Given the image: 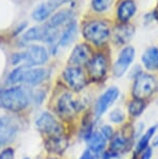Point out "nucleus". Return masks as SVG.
I'll list each match as a JSON object with an SVG mask.
<instances>
[{"label":"nucleus","mask_w":158,"mask_h":159,"mask_svg":"<svg viewBox=\"0 0 158 159\" xmlns=\"http://www.w3.org/2000/svg\"><path fill=\"white\" fill-rule=\"evenodd\" d=\"M30 94L23 88H11L0 93V108L20 111L27 107Z\"/></svg>","instance_id":"nucleus-1"},{"label":"nucleus","mask_w":158,"mask_h":159,"mask_svg":"<svg viewBox=\"0 0 158 159\" xmlns=\"http://www.w3.org/2000/svg\"><path fill=\"white\" fill-rule=\"evenodd\" d=\"M49 72L45 69H34L28 67L17 68L8 75L7 81L10 83H26V84H38L48 78Z\"/></svg>","instance_id":"nucleus-2"},{"label":"nucleus","mask_w":158,"mask_h":159,"mask_svg":"<svg viewBox=\"0 0 158 159\" xmlns=\"http://www.w3.org/2000/svg\"><path fill=\"white\" fill-rule=\"evenodd\" d=\"M48 51L42 46H30L28 49H26L24 52H21L19 54H15L11 59V62L14 65H17L19 62L24 64V67H34V66L44 65L48 61Z\"/></svg>","instance_id":"nucleus-3"},{"label":"nucleus","mask_w":158,"mask_h":159,"mask_svg":"<svg viewBox=\"0 0 158 159\" xmlns=\"http://www.w3.org/2000/svg\"><path fill=\"white\" fill-rule=\"evenodd\" d=\"M157 89V80L154 76L147 73H141L136 76L132 88L133 99L145 100L154 94Z\"/></svg>","instance_id":"nucleus-4"},{"label":"nucleus","mask_w":158,"mask_h":159,"mask_svg":"<svg viewBox=\"0 0 158 159\" xmlns=\"http://www.w3.org/2000/svg\"><path fill=\"white\" fill-rule=\"evenodd\" d=\"M82 34L88 41L95 45H101L109 38L110 29L108 24L104 21H93L84 26Z\"/></svg>","instance_id":"nucleus-5"},{"label":"nucleus","mask_w":158,"mask_h":159,"mask_svg":"<svg viewBox=\"0 0 158 159\" xmlns=\"http://www.w3.org/2000/svg\"><path fill=\"white\" fill-rule=\"evenodd\" d=\"M82 108V105L79 100H77L72 95L67 93L64 94L59 98V100L56 105V110L62 118L70 119L80 111Z\"/></svg>","instance_id":"nucleus-6"},{"label":"nucleus","mask_w":158,"mask_h":159,"mask_svg":"<svg viewBox=\"0 0 158 159\" xmlns=\"http://www.w3.org/2000/svg\"><path fill=\"white\" fill-rule=\"evenodd\" d=\"M64 79L73 91L79 92L86 85V78L84 73L79 67L71 66L64 71Z\"/></svg>","instance_id":"nucleus-7"},{"label":"nucleus","mask_w":158,"mask_h":159,"mask_svg":"<svg viewBox=\"0 0 158 159\" xmlns=\"http://www.w3.org/2000/svg\"><path fill=\"white\" fill-rule=\"evenodd\" d=\"M35 127L40 132L48 135H59L62 133L61 126L54 119V116L48 112H44L38 116L35 122Z\"/></svg>","instance_id":"nucleus-8"},{"label":"nucleus","mask_w":158,"mask_h":159,"mask_svg":"<svg viewBox=\"0 0 158 159\" xmlns=\"http://www.w3.org/2000/svg\"><path fill=\"white\" fill-rule=\"evenodd\" d=\"M134 55H135V51H134L133 47L131 46L125 47L121 50L120 54H119L117 61L114 65V69H112L115 76L122 77L126 73L130 65L132 64Z\"/></svg>","instance_id":"nucleus-9"},{"label":"nucleus","mask_w":158,"mask_h":159,"mask_svg":"<svg viewBox=\"0 0 158 159\" xmlns=\"http://www.w3.org/2000/svg\"><path fill=\"white\" fill-rule=\"evenodd\" d=\"M119 95H120L119 89L115 86H111L100 96L96 103V106H95V115L97 118H100L106 112V110L118 100Z\"/></svg>","instance_id":"nucleus-10"},{"label":"nucleus","mask_w":158,"mask_h":159,"mask_svg":"<svg viewBox=\"0 0 158 159\" xmlns=\"http://www.w3.org/2000/svg\"><path fill=\"white\" fill-rule=\"evenodd\" d=\"M88 75L95 81L101 80L107 72V61L103 54L94 55L86 65Z\"/></svg>","instance_id":"nucleus-11"},{"label":"nucleus","mask_w":158,"mask_h":159,"mask_svg":"<svg viewBox=\"0 0 158 159\" xmlns=\"http://www.w3.org/2000/svg\"><path fill=\"white\" fill-rule=\"evenodd\" d=\"M18 132V124L11 116L0 118V147L11 142Z\"/></svg>","instance_id":"nucleus-12"},{"label":"nucleus","mask_w":158,"mask_h":159,"mask_svg":"<svg viewBox=\"0 0 158 159\" xmlns=\"http://www.w3.org/2000/svg\"><path fill=\"white\" fill-rule=\"evenodd\" d=\"M91 59V50L88 46L84 44H80L74 48L71 56L69 58V62L72 66L79 67L80 65L86 64Z\"/></svg>","instance_id":"nucleus-13"},{"label":"nucleus","mask_w":158,"mask_h":159,"mask_svg":"<svg viewBox=\"0 0 158 159\" xmlns=\"http://www.w3.org/2000/svg\"><path fill=\"white\" fill-rule=\"evenodd\" d=\"M68 145H69L68 139L62 136L61 134H59V135L50 136L45 143V148L54 154H61L68 148Z\"/></svg>","instance_id":"nucleus-14"},{"label":"nucleus","mask_w":158,"mask_h":159,"mask_svg":"<svg viewBox=\"0 0 158 159\" xmlns=\"http://www.w3.org/2000/svg\"><path fill=\"white\" fill-rule=\"evenodd\" d=\"M142 61L144 67L149 71L158 70V47H149L142 53Z\"/></svg>","instance_id":"nucleus-15"},{"label":"nucleus","mask_w":158,"mask_h":159,"mask_svg":"<svg viewBox=\"0 0 158 159\" xmlns=\"http://www.w3.org/2000/svg\"><path fill=\"white\" fill-rule=\"evenodd\" d=\"M118 156L130 150V140L123 134L118 133L110 139V149Z\"/></svg>","instance_id":"nucleus-16"},{"label":"nucleus","mask_w":158,"mask_h":159,"mask_svg":"<svg viewBox=\"0 0 158 159\" xmlns=\"http://www.w3.org/2000/svg\"><path fill=\"white\" fill-rule=\"evenodd\" d=\"M136 11V5L133 0H124L118 7V18L122 22L126 23L134 16Z\"/></svg>","instance_id":"nucleus-17"},{"label":"nucleus","mask_w":158,"mask_h":159,"mask_svg":"<svg viewBox=\"0 0 158 159\" xmlns=\"http://www.w3.org/2000/svg\"><path fill=\"white\" fill-rule=\"evenodd\" d=\"M88 149L92 150L95 153H100L102 152L104 148L106 146L107 140L104 139L102 134L100 133V131H94L88 137Z\"/></svg>","instance_id":"nucleus-18"},{"label":"nucleus","mask_w":158,"mask_h":159,"mask_svg":"<svg viewBox=\"0 0 158 159\" xmlns=\"http://www.w3.org/2000/svg\"><path fill=\"white\" fill-rule=\"evenodd\" d=\"M71 18V11L68 10L61 11L58 13H56L55 15L50 18V20L46 23V26L49 28L53 29H58L59 26H61L65 22H67Z\"/></svg>","instance_id":"nucleus-19"},{"label":"nucleus","mask_w":158,"mask_h":159,"mask_svg":"<svg viewBox=\"0 0 158 159\" xmlns=\"http://www.w3.org/2000/svg\"><path fill=\"white\" fill-rule=\"evenodd\" d=\"M133 34V27L131 25H121L115 29L114 39L119 44H124L130 40Z\"/></svg>","instance_id":"nucleus-20"},{"label":"nucleus","mask_w":158,"mask_h":159,"mask_svg":"<svg viewBox=\"0 0 158 159\" xmlns=\"http://www.w3.org/2000/svg\"><path fill=\"white\" fill-rule=\"evenodd\" d=\"M77 34V23L75 21L69 23V25L67 26V28L65 29L64 32L61 34V38H59V45L62 47L67 46L70 43H72L73 40L75 39Z\"/></svg>","instance_id":"nucleus-21"},{"label":"nucleus","mask_w":158,"mask_h":159,"mask_svg":"<svg viewBox=\"0 0 158 159\" xmlns=\"http://www.w3.org/2000/svg\"><path fill=\"white\" fill-rule=\"evenodd\" d=\"M157 128H158V126L155 125V126H153V127L149 128L148 130L146 131L144 134H142V135L141 136V139H138V143H136V147H135L136 152H138V153H142L145 149L148 148V147H149V143L151 142L152 137L154 136V134H155V132H156Z\"/></svg>","instance_id":"nucleus-22"},{"label":"nucleus","mask_w":158,"mask_h":159,"mask_svg":"<svg viewBox=\"0 0 158 159\" xmlns=\"http://www.w3.org/2000/svg\"><path fill=\"white\" fill-rule=\"evenodd\" d=\"M53 11H54V8L50 5L49 2L42 3L38 5V7H35V10L34 11V13H32V17H34V19L35 21L41 22V21L46 20Z\"/></svg>","instance_id":"nucleus-23"},{"label":"nucleus","mask_w":158,"mask_h":159,"mask_svg":"<svg viewBox=\"0 0 158 159\" xmlns=\"http://www.w3.org/2000/svg\"><path fill=\"white\" fill-rule=\"evenodd\" d=\"M44 35V26H35L30 29H28L23 35V41L24 42H31V41H42Z\"/></svg>","instance_id":"nucleus-24"},{"label":"nucleus","mask_w":158,"mask_h":159,"mask_svg":"<svg viewBox=\"0 0 158 159\" xmlns=\"http://www.w3.org/2000/svg\"><path fill=\"white\" fill-rule=\"evenodd\" d=\"M146 108V104L144 100H138V99H133L128 104V112L132 116H139L144 112Z\"/></svg>","instance_id":"nucleus-25"},{"label":"nucleus","mask_w":158,"mask_h":159,"mask_svg":"<svg viewBox=\"0 0 158 159\" xmlns=\"http://www.w3.org/2000/svg\"><path fill=\"white\" fill-rule=\"evenodd\" d=\"M112 3V0H92V7L94 11L98 13H102L108 10Z\"/></svg>","instance_id":"nucleus-26"},{"label":"nucleus","mask_w":158,"mask_h":159,"mask_svg":"<svg viewBox=\"0 0 158 159\" xmlns=\"http://www.w3.org/2000/svg\"><path fill=\"white\" fill-rule=\"evenodd\" d=\"M125 118H126V116H125L124 111L119 108L114 109L109 113V120L112 123H115V124H121V123H123L125 121Z\"/></svg>","instance_id":"nucleus-27"},{"label":"nucleus","mask_w":158,"mask_h":159,"mask_svg":"<svg viewBox=\"0 0 158 159\" xmlns=\"http://www.w3.org/2000/svg\"><path fill=\"white\" fill-rule=\"evenodd\" d=\"M100 133L102 134L106 140H110L114 137V129H112V127H110L109 125H103L100 128Z\"/></svg>","instance_id":"nucleus-28"},{"label":"nucleus","mask_w":158,"mask_h":159,"mask_svg":"<svg viewBox=\"0 0 158 159\" xmlns=\"http://www.w3.org/2000/svg\"><path fill=\"white\" fill-rule=\"evenodd\" d=\"M79 159H99V155H98V153H95L92 150L88 149L83 152V154Z\"/></svg>","instance_id":"nucleus-29"},{"label":"nucleus","mask_w":158,"mask_h":159,"mask_svg":"<svg viewBox=\"0 0 158 159\" xmlns=\"http://www.w3.org/2000/svg\"><path fill=\"white\" fill-rule=\"evenodd\" d=\"M14 150L11 148L5 149L0 154V159H14Z\"/></svg>","instance_id":"nucleus-30"},{"label":"nucleus","mask_w":158,"mask_h":159,"mask_svg":"<svg viewBox=\"0 0 158 159\" xmlns=\"http://www.w3.org/2000/svg\"><path fill=\"white\" fill-rule=\"evenodd\" d=\"M151 156H152V149L150 147H148L147 149H145L144 151L142 152L141 159H150Z\"/></svg>","instance_id":"nucleus-31"},{"label":"nucleus","mask_w":158,"mask_h":159,"mask_svg":"<svg viewBox=\"0 0 158 159\" xmlns=\"http://www.w3.org/2000/svg\"><path fill=\"white\" fill-rule=\"evenodd\" d=\"M154 147H158V137L155 139V140H154Z\"/></svg>","instance_id":"nucleus-32"},{"label":"nucleus","mask_w":158,"mask_h":159,"mask_svg":"<svg viewBox=\"0 0 158 159\" xmlns=\"http://www.w3.org/2000/svg\"><path fill=\"white\" fill-rule=\"evenodd\" d=\"M155 15H156V17H157V19H158V8H157V11H156V14H155Z\"/></svg>","instance_id":"nucleus-33"},{"label":"nucleus","mask_w":158,"mask_h":159,"mask_svg":"<svg viewBox=\"0 0 158 159\" xmlns=\"http://www.w3.org/2000/svg\"><path fill=\"white\" fill-rule=\"evenodd\" d=\"M51 159H58V158H51Z\"/></svg>","instance_id":"nucleus-34"},{"label":"nucleus","mask_w":158,"mask_h":159,"mask_svg":"<svg viewBox=\"0 0 158 159\" xmlns=\"http://www.w3.org/2000/svg\"><path fill=\"white\" fill-rule=\"evenodd\" d=\"M24 159H29V158H24Z\"/></svg>","instance_id":"nucleus-35"}]
</instances>
